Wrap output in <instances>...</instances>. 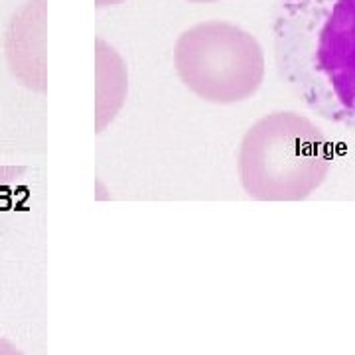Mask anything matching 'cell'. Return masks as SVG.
I'll use <instances>...</instances> for the list:
<instances>
[{"instance_id":"obj_7","label":"cell","mask_w":355,"mask_h":355,"mask_svg":"<svg viewBox=\"0 0 355 355\" xmlns=\"http://www.w3.org/2000/svg\"><path fill=\"white\" fill-rule=\"evenodd\" d=\"M125 0H95V8L99 10H105V8H114L119 4H123Z\"/></svg>"},{"instance_id":"obj_1","label":"cell","mask_w":355,"mask_h":355,"mask_svg":"<svg viewBox=\"0 0 355 355\" xmlns=\"http://www.w3.org/2000/svg\"><path fill=\"white\" fill-rule=\"evenodd\" d=\"M279 79L306 111L355 132V0H275Z\"/></svg>"},{"instance_id":"obj_6","label":"cell","mask_w":355,"mask_h":355,"mask_svg":"<svg viewBox=\"0 0 355 355\" xmlns=\"http://www.w3.org/2000/svg\"><path fill=\"white\" fill-rule=\"evenodd\" d=\"M0 355H24L20 349H16L12 343H8L6 340H0Z\"/></svg>"},{"instance_id":"obj_5","label":"cell","mask_w":355,"mask_h":355,"mask_svg":"<svg viewBox=\"0 0 355 355\" xmlns=\"http://www.w3.org/2000/svg\"><path fill=\"white\" fill-rule=\"evenodd\" d=\"M128 69L123 55L101 36L95 40V132L101 135L125 107Z\"/></svg>"},{"instance_id":"obj_2","label":"cell","mask_w":355,"mask_h":355,"mask_svg":"<svg viewBox=\"0 0 355 355\" xmlns=\"http://www.w3.org/2000/svg\"><path fill=\"white\" fill-rule=\"evenodd\" d=\"M334 164L328 135L298 111H272L254 121L237 150V174L257 202H304Z\"/></svg>"},{"instance_id":"obj_8","label":"cell","mask_w":355,"mask_h":355,"mask_svg":"<svg viewBox=\"0 0 355 355\" xmlns=\"http://www.w3.org/2000/svg\"><path fill=\"white\" fill-rule=\"evenodd\" d=\"M190 4H216V2H221V0H186Z\"/></svg>"},{"instance_id":"obj_4","label":"cell","mask_w":355,"mask_h":355,"mask_svg":"<svg viewBox=\"0 0 355 355\" xmlns=\"http://www.w3.org/2000/svg\"><path fill=\"white\" fill-rule=\"evenodd\" d=\"M46 0H28L6 32V58L26 87L44 93L46 83Z\"/></svg>"},{"instance_id":"obj_3","label":"cell","mask_w":355,"mask_h":355,"mask_svg":"<svg viewBox=\"0 0 355 355\" xmlns=\"http://www.w3.org/2000/svg\"><path fill=\"white\" fill-rule=\"evenodd\" d=\"M174 67L184 87L211 105H237L263 87L266 58L261 42L229 20L186 28L174 44Z\"/></svg>"}]
</instances>
